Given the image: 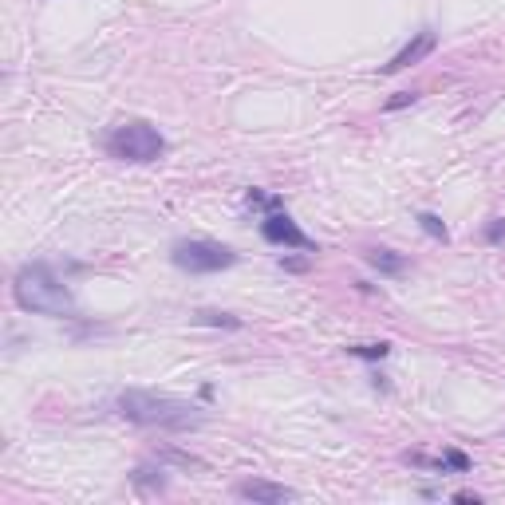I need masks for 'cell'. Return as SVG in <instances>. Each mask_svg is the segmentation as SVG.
<instances>
[{"mask_svg": "<svg viewBox=\"0 0 505 505\" xmlns=\"http://www.w3.org/2000/svg\"><path fill=\"white\" fill-rule=\"evenodd\" d=\"M470 454H462V450H442V458H438V470H454V474H470Z\"/></svg>", "mask_w": 505, "mask_h": 505, "instance_id": "cell-12", "label": "cell"}, {"mask_svg": "<svg viewBox=\"0 0 505 505\" xmlns=\"http://www.w3.org/2000/svg\"><path fill=\"white\" fill-rule=\"evenodd\" d=\"M411 103H419V91H399V95H391L387 103H383V111H403V107H411Z\"/></svg>", "mask_w": 505, "mask_h": 505, "instance_id": "cell-16", "label": "cell"}, {"mask_svg": "<svg viewBox=\"0 0 505 505\" xmlns=\"http://www.w3.org/2000/svg\"><path fill=\"white\" fill-rule=\"evenodd\" d=\"M162 150H166V138L147 119H131L107 135V154L119 162H154L162 158Z\"/></svg>", "mask_w": 505, "mask_h": 505, "instance_id": "cell-3", "label": "cell"}, {"mask_svg": "<svg viewBox=\"0 0 505 505\" xmlns=\"http://www.w3.org/2000/svg\"><path fill=\"white\" fill-rule=\"evenodd\" d=\"M158 462H174V466H194V470H206V462L201 458H194V454H182V450H162L158 454Z\"/></svg>", "mask_w": 505, "mask_h": 505, "instance_id": "cell-15", "label": "cell"}, {"mask_svg": "<svg viewBox=\"0 0 505 505\" xmlns=\"http://www.w3.org/2000/svg\"><path fill=\"white\" fill-rule=\"evenodd\" d=\"M281 269L284 272H308L312 269V257H281Z\"/></svg>", "mask_w": 505, "mask_h": 505, "instance_id": "cell-17", "label": "cell"}, {"mask_svg": "<svg viewBox=\"0 0 505 505\" xmlns=\"http://www.w3.org/2000/svg\"><path fill=\"white\" fill-rule=\"evenodd\" d=\"M119 415L135 427H150V431H197L206 422V407H194L185 399L154 391H123L119 395Z\"/></svg>", "mask_w": 505, "mask_h": 505, "instance_id": "cell-1", "label": "cell"}, {"mask_svg": "<svg viewBox=\"0 0 505 505\" xmlns=\"http://www.w3.org/2000/svg\"><path fill=\"white\" fill-rule=\"evenodd\" d=\"M190 320H194V324H206V328H233V332L241 328V320H237V316H229V312H213V308L194 312Z\"/></svg>", "mask_w": 505, "mask_h": 505, "instance_id": "cell-10", "label": "cell"}, {"mask_svg": "<svg viewBox=\"0 0 505 505\" xmlns=\"http://www.w3.org/2000/svg\"><path fill=\"white\" fill-rule=\"evenodd\" d=\"M245 201H249V206H260V210H269V213L284 210V197L281 194H260V190H249Z\"/></svg>", "mask_w": 505, "mask_h": 505, "instance_id": "cell-14", "label": "cell"}, {"mask_svg": "<svg viewBox=\"0 0 505 505\" xmlns=\"http://www.w3.org/2000/svg\"><path fill=\"white\" fill-rule=\"evenodd\" d=\"M13 300L20 304L24 312H36V316H56V320H67L75 316V300H72V288L56 276L51 265L44 260H32L24 269L16 272L13 281Z\"/></svg>", "mask_w": 505, "mask_h": 505, "instance_id": "cell-2", "label": "cell"}, {"mask_svg": "<svg viewBox=\"0 0 505 505\" xmlns=\"http://www.w3.org/2000/svg\"><path fill=\"white\" fill-rule=\"evenodd\" d=\"M131 481H135L138 490H147V493H162L166 490V474H162V466H138L135 474H131Z\"/></svg>", "mask_w": 505, "mask_h": 505, "instance_id": "cell-9", "label": "cell"}, {"mask_svg": "<svg viewBox=\"0 0 505 505\" xmlns=\"http://www.w3.org/2000/svg\"><path fill=\"white\" fill-rule=\"evenodd\" d=\"M170 260L178 265L182 272H222V269H233L237 265V253L222 241H206V237H190V241H174L170 249Z\"/></svg>", "mask_w": 505, "mask_h": 505, "instance_id": "cell-4", "label": "cell"}, {"mask_svg": "<svg viewBox=\"0 0 505 505\" xmlns=\"http://www.w3.org/2000/svg\"><path fill=\"white\" fill-rule=\"evenodd\" d=\"M434 48H438V36H434L431 28H422V32H415V40H411V44H403V51H399V56H391V63H383V72H387V75L403 72V67H411V63L427 60Z\"/></svg>", "mask_w": 505, "mask_h": 505, "instance_id": "cell-7", "label": "cell"}, {"mask_svg": "<svg viewBox=\"0 0 505 505\" xmlns=\"http://www.w3.org/2000/svg\"><path fill=\"white\" fill-rule=\"evenodd\" d=\"M486 241H490V245H497V241H505V217H493V222L486 225Z\"/></svg>", "mask_w": 505, "mask_h": 505, "instance_id": "cell-18", "label": "cell"}, {"mask_svg": "<svg viewBox=\"0 0 505 505\" xmlns=\"http://www.w3.org/2000/svg\"><path fill=\"white\" fill-rule=\"evenodd\" d=\"M454 502H474V505H478L481 497H478V493H470V490H462V493H454Z\"/></svg>", "mask_w": 505, "mask_h": 505, "instance_id": "cell-19", "label": "cell"}, {"mask_svg": "<svg viewBox=\"0 0 505 505\" xmlns=\"http://www.w3.org/2000/svg\"><path fill=\"white\" fill-rule=\"evenodd\" d=\"M419 229L427 237H434V241H446V237H450V233H446V225H442V217H438V213H431V210L419 213Z\"/></svg>", "mask_w": 505, "mask_h": 505, "instance_id": "cell-13", "label": "cell"}, {"mask_svg": "<svg viewBox=\"0 0 505 505\" xmlns=\"http://www.w3.org/2000/svg\"><path fill=\"white\" fill-rule=\"evenodd\" d=\"M347 356L356 359H371V363H379V359L391 356V344L387 340H375V344H347Z\"/></svg>", "mask_w": 505, "mask_h": 505, "instance_id": "cell-11", "label": "cell"}, {"mask_svg": "<svg viewBox=\"0 0 505 505\" xmlns=\"http://www.w3.org/2000/svg\"><path fill=\"white\" fill-rule=\"evenodd\" d=\"M237 497L241 502H257V505H276V502H296V490H288L281 481L245 478V481H237Z\"/></svg>", "mask_w": 505, "mask_h": 505, "instance_id": "cell-6", "label": "cell"}, {"mask_svg": "<svg viewBox=\"0 0 505 505\" xmlns=\"http://www.w3.org/2000/svg\"><path fill=\"white\" fill-rule=\"evenodd\" d=\"M363 260H367L379 276H403V272H407V257H403V253H395V249H383V245L379 249H367Z\"/></svg>", "mask_w": 505, "mask_h": 505, "instance_id": "cell-8", "label": "cell"}, {"mask_svg": "<svg viewBox=\"0 0 505 505\" xmlns=\"http://www.w3.org/2000/svg\"><path fill=\"white\" fill-rule=\"evenodd\" d=\"M260 237L269 241V245H284V249H304V253H320L316 249V241H312L300 225L288 217L284 210L276 213H265V222H260Z\"/></svg>", "mask_w": 505, "mask_h": 505, "instance_id": "cell-5", "label": "cell"}]
</instances>
